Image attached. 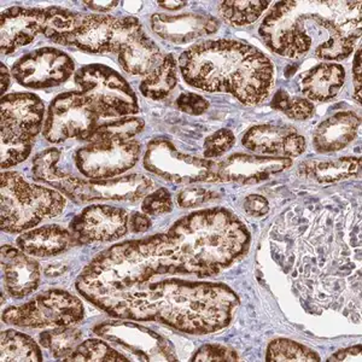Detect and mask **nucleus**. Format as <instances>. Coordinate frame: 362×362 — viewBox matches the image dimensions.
Instances as JSON below:
<instances>
[{
  "label": "nucleus",
  "mask_w": 362,
  "mask_h": 362,
  "mask_svg": "<svg viewBox=\"0 0 362 362\" xmlns=\"http://www.w3.org/2000/svg\"><path fill=\"white\" fill-rule=\"evenodd\" d=\"M291 158L235 153L221 162H215V182H235L251 185L267 180L290 168Z\"/></svg>",
  "instance_id": "nucleus-19"
},
{
  "label": "nucleus",
  "mask_w": 362,
  "mask_h": 362,
  "mask_svg": "<svg viewBox=\"0 0 362 362\" xmlns=\"http://www.w3.org/2000/svg\"><path fill=\"white\" fill-rule=\"evenodd\" d=\"M1 361L40 362L42 353L37 341L16 329L1 332Z\"/></svg>",
  "instance_id": "nucleus-29"
},
{
  "label": "nucleus",
  "mask_w": 362,
  "mask_h": 362,
  "mask_svg": "<svg viewBox=\"0 0 362 362\" xmlns=\"http://www.w3.org/2000/svg\"><path fill=\"white\" fill-rule=\"evenodd\" d=\"M76 13L66 8H27L13 6L0 17L1 54H13L17 49L28 45L39 34L46 32H66L74 25Z\"/></svg>",
  "instance_id": "nucleus-10"
},
{
  "label": "nucleus",
  "mask_w": 362,
  "mask_h": 362,
  "mask_svg": "<svg viewBox=\"0 0 362 362\" xmlns=\"http://www.w3.org/2000/svg\"><path fill=\"white\" fill-rule=\"evenodd\" d=\"M85 317L83 302L74 295L52 288L21 305L5 309L3 321L27 329H46L78 324Z\"/></svg>",
  "instance_id": "nucleus-11"
},
{
  "label": "nucleus",
  "mask_w": 362,
  "mask_h": 362,
  "mask_svg": "<svg viewBox=\"0 0 362 362\" xmlns=\"http://www.w3.org/2000/svg\"><path fill=\"white\" fill-rule=\"evenodd\" d=\"M177 274L173 261L160 252L155 235L100 252L78 276L76 288L92 305L114 317L128 297L151 280Z\"/></svg>",
  "instance_id": "nucleus-5"
},
{
  "label": "nucleus",
  "mask_w": 362,
  "mask_h": 362,
  "mask_svg": "<svg viewBox=\"0 0 362 362\" xmlns=\"http://www.w3.org/2000/svg\"><path fill=\"white\" fill-rule=\"evenodd\" d=\"M266 358L271 362L320 361L317 351L286 338H276L272 341L267 348Z\"/></svg>",
  "instance_id": "nucleus-34"
},
{
  "label": "nucleus",
  "mask_w": 362,
  "mask_h": 362,
  "mask_svg": "<svg viewBox=\"0 0 362 362\" xmlns=\"http://www.w3.org/2000/svg\"><path fill=\"white\" fill-rule=\"evenodd\" d=\"M272 107L284 112L290 119L305 121L312 117L314 112V104L307 98L291 97L284 90H279L272 100Z\"/></svg>",
  "instance_id": "nucleus-35"
},
{
  "label": "nucleus",
  "mask_w": 362,
  "mask_h": 362,
  "mask_svg": "<svg viewBox=\"0 0 362 362\" xmlns=\"http://www.w3.org/2000/svg\"><path fill=\"white\" fill-rule=\"evenodd\" d=\"M162 52L156 42L141 28L119 51V66L132 75H148L162 62Z\"/></svg>",
  "instance_id": "nucleus-25"
},
{
  "label": "nucleus",
  "mask_w": 362,
  "mask_h": 362,
  "mask_svg": "<svg viewBox=\"0 0 362 362\" xmlns=\"http://www.w3.org/2000/svg\"><path fill=\"white\" fill-rule=\"evenodd\" d=\"M361 25V1H279L268 11L259 33L281 57L313 54L336 63L354 52Z\"/></svg>",
  "instance_id": "nucleus-1"
},
{
  "label": "nucleus",
  "mask_w": 362,
  "mask_h": 362,
  "mask_svg": "<svg viewBox=\"0 0 362 362\" xmlns=\"http://www.w3.org/2000/svg\"><path fill=\"white\" fill-rule=\"evenodd\" d=\"M33 143H3L1 141V168H11L28 158Z\"/></svg>",
  "instance_id": "nucleus-39"
},
{
  "label": "nucleus",
  "mask_w": 362,
  "mask_h": 362,
  "mask_svg": "<svg viewBox=\"0 0 362 362\" xmlns=\"http://www.w3.org/2000/svg\"><path fill=\"white\" fill-rule=\"evenodd\" d=\"M83 4L88 6L90 10H95L97 13H107L112 8H115L119 5V1H99V0H95V1H85Z\"/></svg>",
  "instance_id": "nucleus-46"
},
{
  "label": "nucleus",
  "mask_w": 362,
  "mask_h": 362,
  "mask_svg": "<svg viewBox=\"0 0 362 362\" xmlns=\"http://www.w3.org/2000/svg\"><path fill=\"white\" fill-rule=\"evenodd\" d=\"M95 334L132 355L131 361H177L173 344L153 329L131 321H105L95 326Z\"/></svg>",
  "instance_id": "nucleus-15"
},
{
  "label": "nucleus",
  "mask_w": 362,
  "mask_h": 362,
  "mask_svg": "<svg viewBox=\"0 0 362 362\" xmlns=\"http://www.w3.org/2000/svg\"><path fill=\"white\" fill-rule=\"evenodd\" d=\"M99 115L90 100L78 92H64L49 104L42 128L44 138L61 144L68 139L90 140Z\"/></svg>",
  "instance_id": "nucleus-12"
},
{
  "label": "nucleus",
  "mask_w": 362,
  "mask_h": 362,
  "mask_svg": "<svg viewBox=\"0 0 362 362\" xmlns=\"http://www.w3.org/2000/svg\"><path fill=\"white\" fill-rule=\"evenodd\" d=\"M140 150L139 143L133 139L90 141L75 153V165L90 180L114 179L136 165Z\"/></svg>",
  "instance_id": "nucleus-14"
},
{
  "label": "nucleus",
  "mask_w": 362,
  "mask_h": 362,
  "mask_svg": "<svg viewBox=\"0 0 362 362\" xmlns=\"http://www.w3.org/2000/svg\"><path fill=\"white\" fill-rule=\"evenodd\" d=\"M74 61L61 49L42 47L25 54L13 64L11 73L27 88L44 90L59 86L74 74Z\"/></svg>",
  "instance_id": "nucleus-16"
},
{
  "label": "nucleus",
  "mask_w": 362,
  "mask_h": 362,
  "mask_svg": "<svg viewBox=\"0 0 362 362\" xmlns=\"http://www.w3.org/2000/svg\"><path fill=\"white\" fill-rule=\"evenodd\" d=\"M158 5L169 11H177L186 6L187 1H160Z\"/></svg>",
  "instance_id": "nucleus-48"
},
{
  "label": "nucleus",
  "mask_w": 362,
  "mask_h": 362,
  "mask_svg": "<svg viewBox=\"0 0 362 362\" xmlns=\"http://www.w3.org/2000/svg\"><path fill=\"white\" fill-rule=\"evenodd\" d=\"M358 157H341L332 160H308L300 165V174L319 184H334L354 177L360 172Z\"/></svg>",
  "instance_id": "nucleus-27"
},
{
  "label": "nucleus",
  "mask_w": 362,
  "mask_h": 362,
  "mask_svg": "<svg viewBox=\"0 0 362 362\" xmlns=\"http://www.w3.org/2000/svg\"><path fill=\"white\" fill-rule=\"evenodd\" d=\"M144 121L139 117H121L115 121L98 124L88 143L99 140H132L144 129Z\"/></svg>",
  "instance_id": "nucleus-33"
},
{
  "label": "nucleus",
  "mask_w": 362,
  "mask_h": 362,
  "mask_svg": "<svg viewBox=\"0 0 362 362\" xmlns=\"http://www.w3.org/2000/svg\"><path fill=\"white\" fill-rule=\"evenodd\" d=\"M1 271L6 291L17 300L32 295L40 283V264L18 247H1Z\"/></svg>",
  "instance_id": "nucleus-21"
},
{
  "label": "nucleus",
  "mask_w": 362,
  "mask_h": 362,
  "mask_svg": "<svg viewBox=\"0 0 362 362\" xmlns=\"http://www.w3.org/2000/svg\"><path fill=\"white\" fill-rule=\"evenodd\" d=\"M1 141L33 143L45 124V105L33 93H11L1 98Z\"/></svg>",
  "instance_id": "nucleus-17"
},
{
  "label": "nucleus",
  "mask_w": 362,
  "mask_h": 362,
  "mask_svg": "<svg viewBox=\"0 0 362 362\" xmlns=\"http://www.w3.org/2000/svg\"><path fill=\"white\" fill-rule=\"evenodd\" d=\"M239 297L227 285L210 281L151 280L128 297L114 317L157 321L189 334H209L230 325Z\"/></svg>",
  "instance_id": "nucleus-2"
},
{
  "label": "nucleus",
  "mask_w": 362,
  "mask_h": 362,
  "mask_svg": "<svg viewBox=\"0 0 362 362\" xmlns=\"http://www.w3.org/2000/svg\"><path fill=\"white\" fill-rule=\"evenodd\" d=\"M177 105L181 112L189 115H201L208 110L209 103L202 95L196 93H184L177 99Z\"/></svg>",
  "instance_id": "nucleus-41"
},
{
  "label": "nucleus",
  "mask_w": 362,
  "mask_h": 362,
  "mask_svg": "<svg viewBox=\"0 0 362 362\" xmlns=\"http://www.w3.org/2000/svg\"><path fill=\"white\" fill-rule=\"evenodd\" d=\"M0 70H1V95H4L10 86V73H8V66L5 64H1Z\"/></svg>",
  "instance_id": "nucleus-47"
},
{
  "label": "nucleus",
  "mask_w": 362,
  "mask_h": 362,
  "mask_svg": "<svg viewBox=\"0 0 362 362\" xmlns=\"http://www.w3.org/2000/svg\"><path fill=\"white\" fill-rule=\"evenodd\" d=\"M144 167L173 184L215 182L214 160L180 153L170 140L165 138H156L148 143Z\"/></svg>",
  "instance_id": "nucleus-13"
},
{
  "label": "nucleus",
  "mask_w": 362,
  "mask_h": 362,
  "mask_svg": "<svg viewBox=\"0 0 362 362\" xmlns=\"http://www.w3.org/2000/svg\"><path fill=\"white\" fill-rule=\"evenodd\" d=\"M361 346L341 349L329 358V361H355L361 360Z\"/></svg>",
  "instance_id": "nucleus-44"
},
{
  "label": "nucleus",
  "mask_w": 362,
  "mask_h": 362,
  "mask_svg": "<svg viewBox=\"0 0 362 362\" xmlns=\"http://www.w3.org/2000/svg\"><path fill=\"white\" fill-rule=\"evenodd\" d=\"M80 92L99 117H127L139 112L138 98L124 76L103 64H88L75 73Z\"/></svg>",
  "instance_id": "nucleus-9"
},
{
  "label": "nucleus",
  "mask_w": 362,
  "mask_h": 362,
  "mask_svg": "<svg viewBox=\"0 0 362 362\" xmlns=\"http://www.w3.org/2000/svg\"><path fill=\"white\" fill-rule=\"evenodd\" d=\"M39 341L54 358L66 360L83 341V334L75 326H57L45 329Z\"/></svg>",
  "instance_id": "nucleus-30"
},
{
  "label": "nucleus",
  "mask_w": 362,
  "mask_h": 362,
  "mask_svg": "<svg viewBox=\"0 0 362 362\" xmlns=\"http://www.w3.org/2000/svg\"><path fill=\"white\" fill-rule=\"evenodd\" d=\"M163 255L181 276H216L242 259L250 247L247 225L223 208L194 211L158 233Z\"/></svg>",
  "instance_id": "nucleus-3"
},
{
  "label": "nucleus",
  "mask_w": 362,
  "mask_h": 362,
  "mask_svg": "<svg viewBox=\"0 0 362 362\" xmlns=\"http://www.w3.org/2000/svg\"><path fill=\"white\" fill-rule=\"evenodd\" d=\"M127 211L107 204L87 206L70 223V233L78 244L109 243L127 235Z\"/></svg>",
  "instance_id": "nucleus-18"
},
{
  "label": "nucleus",
  "mask_w": 362,
  "mask_h": 362,
  "mask_svg": "<svg viewBox=\"0 0 362 362\" xmlns=\"http://www.w3.org/2000/svg\"><path fill=\"white\" fill-rule=\"evenodd\" d=\"M238 360L237 351L221 344H206L199 348L191 358L192 362H235Z\"/></svg>",
  "instance_id": "nucleus-38"
},
{
  "label": "nucleus",
  "mask_w": 362,
  "mask_h": 362,
  "mask_svg": "<svg viewBox=\"0 0 362 362\" xmlns=\"http://www.w3.org/2000/svg\"><path fill=\"white\" fill-rule=\"evenodd\" d=\"M57 189L25 180L16 172H1V230L23 233L45 218H56L66 208Z\"/></svg>",
  "instance_id": "nucleus-7"
},
{
  "label": "nucleus",
  "mask_w": 362,
  "mask_h": 362,
  "mask_svg": "<svg viewBox=\"0 0 362 362\" xmlns=\"http://www.w3.org/2000/svg\"><path fill=\"white\" fill-rule=\"evenodd\" d=\"M346 83V70L334 62L317 64L302 78V92L308 100L329 102L337 97Z\"/></svg>",
  "instance_id": "nucleus-26"
},
{
  "label": "nucleus",
  "mask_w": 362,
  "mask_h": 362,
  "mask_svg": "<svg viewBox=\"0 0 362 362\" xmlns=\"http://www.w3.org/2000/svg\"><path fill=\"white\" fill-rule=\"evenodd\" d=\"M66 362H124L129 361L122 353L107 341L90 338L78 344V348L64 360Z\"/></svg>",
  "instance_id": "nucleus-31"
},
{
  "label": "nucleus",
  "mask_w": 362,
  "mask_h": 362,
  "mask_svg": "<svg viewBox=\"0 0 362 362\" xmlns=\"http://www.w3.org/2000/svg\"><path fill=\"white\" fill-rule=\"evenodd\" d=\"M151 227V221L145 213H133L129 216V230L133 233H143Z\"/></svg>",
  "instance_id": "nucleus-43"
},
{
  "label": "nucleus",
  "mask_w": 362,
  "mask_h": 362,
  "mask_svg": "<svg viewBox=\"0 0 362 362\" xmlns=\"http://www.w3.org/2000/svg\"><path fill=\"white\" fill-rule=\"evenodd\" d=\"M75 242L70 230L47 225L35 230H25L17 238V247L33 257H51L59 255Z\"/></svg>",
  "instance_id": "nucleus-24"
},
{
  "label": "nucleus",
  "mask_w": 362,
  "mask_h": 362,
  "mask_svg": "<svg viewBox=\"0 0 362 362\" xmlns=\"http://www.w3.org/2000/svg\"><path fill=\"white\" fill-rule=\"evenodd\" d=\"M177 81V62L172 54H167L151 73L145 75L139 90L146 98L160 100L174 90Z\"/></svg>",
  "instance_id": "nucleus-28"
},
{
  "label": "nucleus",
  "mask_w": 362,
  "mask_h": 362,
  "mask_svg": "<svg viewBox=\"0 0 362 362\" xmlns=\"http://www.w3.org/2000/svg\"><path fill=\"white\" fill-rule=\"evenodd\" d=\"M59 157L61 153L57 148H47L37 153L32 168L34 180L45 182L78 204L95 201L136 202L153 189V180L143 174L105 180H85L73 177L57 168Z\"/></svg>",
  "instance_id": "nucleus-6"
},
{
  "label": "nucleus",
  "mask_w": 362,
  "mask_h": 362,
  "mask_svg": "<svg viewBox=\"0 0 362 362\" xmlns=\"http://www.w3.org/2000/svg\"><path fill=\"white\" fill-rule=\"evenodd\" d=\"M141 210L145 214L153 215V216L168 214L173 210L172 194L165 187L150 192L143 198Z\"/></svg>",
  "instance_id": "nucleus-37"
},
{
  "label": "nucleus",
  "mask_w": 362,
  "mask_h": 362,
  "mask_svg": "<svg viewBox=\"0 0 362 362\" xmlns=\"http://www.w3.org/2000/svg\"><path fill=\"white\" fill-rule=\"evenodd\" d=\"M244 210L252 218H262L269 211V203L264 196L250 194L244 201Z\"/></svg>",
  "instance_id": "nucleus-42"
},
{
  "label": "nucleus",
  "mask_w": 362,
  "mask_h": 362,
  "mask_svg": "<svg viewBox=\"0 0 362 362\" xmlns=\"http://www.w3.org/2000/svg\"><path fill=\"white\" fill-rule=\"evenodd\" d=\"M220 27L218 20L213 16L184 13V15H165L156 13L151 17L153 33L163 40L177 45L189 44L199 37L216 33Z\"/></svg>",
  "instance_id": "nucleus-22"
},
{
  "label": "nucleus",
  "mask_w": 362,
  "mask_h": 362,
  "mask_svg": "<svg viewBox=\"0 0 362 362\" xmlns=\"http://www.w3.org/2000/svg\"><path fill=\"white\" fill-rule=\"evenodd\" d=\"M354 86H355V98L358 103H361V46H358L354 59Z\"/></svg>",
  "instance_id": "nucleus-45"
},
{
  "label": "nucleus",
  "mask_w": 362,
  "mask_h": 362,
  "mask_svg": "<svg viewBox=\"0 0 362 362\" xmlns=\"http://www.w3.org/2000/svg\"><path fill=\"white\" fill-rule=\"evenodd\" d=\"M269 4V1H223L218 10L227 23L240 27L257 21Z\"/></svg>",
  "instance_id": "nucleus-32"
},
{
  "label": "nucleus",
  "mask_w": 362,
  "mask_h": 362,
  "mask_svg": "<svg viewBox=\"0 0 362 362\" xmlns=\"http://www.w3.org/2000/svg\"><path fill=\"white\" fill-rule=\"evenodd\" d=\"M361 119L354 112L334 114L317 126L313 136L314 148L317 153H337L358 136Z\"/></svg>",
  "instance_id": "nucleus-23"
},
{
  "label": "nucleus",
  "mask_w": 362,
  "mask_h": 362,
  "mask_svg": "<svg viewBox=\"0 0 362 362\" xmlns=\"http://www.w3.org/2000/svg\"><path fill=\"white\" fill-rule=\"evenodd\" d=\"M244 148L261 156L293 158L305 153V136L288 126L259 124L251 127L243 136Z\"/></svg>",
  "instance_id": "nucleus-20"
},
{
  "label": "nucleus",
  "mask_w": 362,
  "mask_h": 362,
  "mask_svg": "<svg viewBox=\"0 0 362 362\" xmlns=\"http://www.w3.org/2000/svg\"><path fill=\"white\" fill-rule=\"evenodd\" d=\"M218 197L214 191L202 189V187H191V189H182L177 194V204L184 209H194L203 206L206 203L213 202Z\"/></svg>",
  "instance_id": "nucleus-40"
},
{
  "label": "nucleus",
  "mask_w": 362,
  "mask_h": 362,
  "mask_svg": "<svg viewBox=\"0 0 362 362\" xmlns=\"http://www.w3.org/2000/svg\"><path fill=\"white\" fill-rule=\"evenodd\" d=\"M143 28L136 17L76 13L75 23L66 32H46L45 37L61 45L74 46L88 54L116 52L128 39Z\"/></svg>",
  "instance_id": "nucleus-8"
},
{
  "label": "nucleus",
  "mask_w": 362,
  "mask_h": 362,
  "mask_svg": "<svg viewBox=\"0 0 362 362\" xmlns=\"http://www.w3.org/2000/svg\"><path fill=\"white\" fill-rule=\"evenodd\" d=\"M235 143V136L232 131L223 128L213 133L211 136L206 138L204 141V158L213 160L218 157L223 156L225 153L233 148Z\"/></svg>",
  "instance_id": "nucleus-36"
},
{
  "label": "nucleus",
  "mask_w": 362,
  "mask_h": 362,
  "mask_svg": "<svg viewBox=\"0 0 362 362\" xmlns=\"http://www.w3.org/2000/svg\"><path fill=\"white\" fill-rule=\"evenodd\" d=\"M186 83L206 92H226L245 105H257L271 93L274 68L266 54L238 40L199 42L179 58Z\"/></svg>",
  "instance_id": "nucleus-4"
}]
</instances>
